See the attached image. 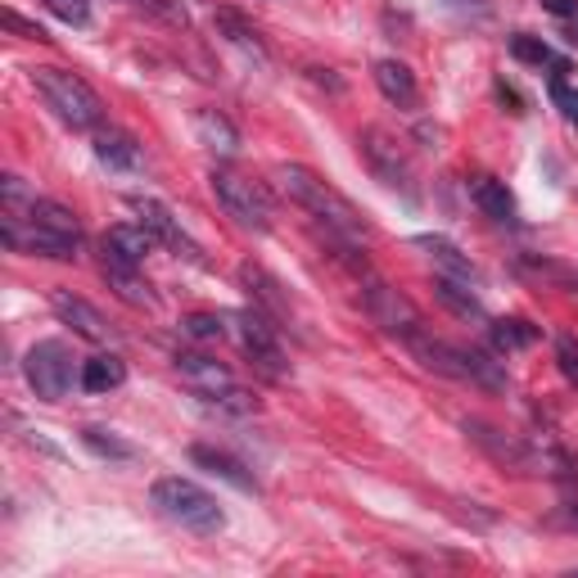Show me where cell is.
<instances>
[{
  "label": "cell",
  "instance_id": "obj_5",
  "mask_svg": "<svg viewBox=\"0 0 578 578\" xmlns=\"http://www.w3.org/2000/svg\"><path fill=\"white\" fill-rule=\"evenodd\" d=\"M208 186H213L222 213H226L235 226L258 231V235L272 231V199H267V190H263L258 182L239 177V173H231V168H213V173H208Z\"/></svg>",
  "mask_w": 578,
  "mask_h": 578
},
{
  "label": "cell",
  "instance_id": "obj_35",
  "mask_svg": "<svg viewBox=\"0 0 578 578\" xmlns=\"http://www.w3.org/2000/svg\"><path fill=\"white\" fill-rule=\"evenodd\" d=\"M542 6H547L551 14H560V19H574V14H578V0H542Z\"/></svg>",
  "mask_w": 578,
  "mask_h": 578
},
{
  "label": "cell",
  "instance_id": "obj_8",
  "mask_svg": "<svg viewBox=\"0 0 578 578\" xmlns=\"http://www.w3.org/2000/svg\"><path fill=\"white\" fill-rule=\"evenodd\" d=\"M23 375H28V389H32L41 402H59V398L72 389V353H68L59 340H41V344L28 349Z\"/></svg>",
  "mask_w": 578,
  "mask_h": 578
},
{
  "label": "cell",
  "instance_id": "obj_17",
  "mask_svg": "<svg viewBox=\"0 0 578 578\" xmlns=\"http://www.w3.org/2000/svg\"><path fill=\"white\" fill-rule=\"evenodd\" d=\"M375 87H380V96L389 100V105H398V109H411L417 105V77H411V68L402 63V59H380L375 63Z\"/></svg>",
  "mask_w": 578,
  "mask_h": 578
},
{
  "label": "cell",
  "instance_id": "obj_16",
  "mask_svg": "<svg viewBox=\"0 0 578 578\" xmlns=\"http://www.w3.org/2000/svg\"><path fill=\"white\" fill-rule=\"evenodd\" d=\"M96 158L109 163V168H118V173H140L145 168V149L118 127H96Z\"/></svg>",
  "mask_w": 578,
  "mask_h": 578
},
{
  "label": "cell",
  "instance_id": "obj_9",
  "mask_svg": "<svg viewBox=\"0 0 578 578\" xmlns=\"http://www.w3.org/2000/svg\"><path fill=\"white\" fill-rule=\"evenodd\" d=\"M127 208L136 213V222L158 239V244H168L173 254H182V258H190L195 267H204V254H199V244L182 231V222H177V213L163 204V199H154V195H127Z\"/></svg>",
  "mask_w": 578,
  "mask_h": 578
},
{
  "label": "cell",
  "instance_id": "obj_27",
  "mask_svg": "<svg viewBox=\"0 0 578 578\" xmlns=\"http://www.w3.org/2000/svg\"><path fill=\"white\" fill-rule=\"evenodd\" d=\"M81 443H87L96 457H109V461H131L136 457V448L131 443H123L114 430H105V425H87L81 430Z\"/></svg>",
  "mask_w": 578,
  "mask_h": 578
},
{
  "label": "cell",
  "instance_id": "obj_30",
  "mask_svg": "<svg viewBox=\"0 0 578 578\" xmlns=\"http://www.w3.org/2000/svg\"><path fill=\"white\" fill-rule=\"evenodd\" d=\"M204 402L217 406V411H226V417H254V411H258V398L244 393L239 384H231V389H222V393H213V398H204Z\"/></svg>",
  "mask_w": 578,
  "mask_h": 578
},
{
  "label": "cell",
  "instance_id": "obj_31",
  "mask_svg": "<svg viewBox=\"0 0 578 578\" xmlns=\"http://www.w3.org/2000/svg\"><path fill=\"white\" fill-rule=\"evenodd\" d=\"M46 10L72 28H87L91 23V0H46Z\"/></svg>",
  "mask_w": 578,
  "mask_h": 578
},
{
  "label": "cell",
  "instance_id": "obj_24",
  "mask_svg": "<svg viewBox=\"0 0 578 578\" xmlns=\"http://www.w3.org/2000/svg\"><path fill=\"white\" fill-rule=\"evenodd\" d=\"M213 23H217V32L231 41V46H239L244 55H254V59H267V46H263V37H258V28L254 23H244L235 10H217L213 14Z\"/></svg>",
  "mask_w": 578,
  "mask_h": 578
},
{
  "label": "cell",
  "instance_id": "obj_36",
  "mask_svg": "<svg viewBox=\"0 0 578 578\" xmlns=\"http://www.w3.org/2000/svg\"><path fill=\"white\" fill-rule=\"evenodd\" d=\"M565 516H569L574 525H578V502H569V507H565Z\"/></svg>",
  "mask_w": 578,
  "mask_h": 578
},
{
  "label": "cell",
  "instance_id": "obj_21",
  "mask_svg": "<svg viewBox=\"0 0 578 578\" xmlns=\"http://www.w3.org/2000/svg\"><path fill=\"white\" fill-rule=\"evenodd\" d=\"M123 380H127V362L118 353H96L91 362H81V389L87 393L123 389Z\"/></svg>",
  "mask_w": 578,
  "mask_h": 578
},
{
  "label": "cell",
  "instance_id": "obj_6",
  "mask_svg": "<svg viewBox=\"0 0 578 578\" xmlns=\"http://www.w3.org/2000/svg\"><path fill=\"white\" fill-rule=\"evenodd\" d=\"M226 325H231L235 344L244 349V357H249L263 375H272V380H285V375H290L285 349H281V340H276V330H281V325H276L272 316H263L258 307H244V312H231Z\"/></svg>",
  "mask_w": 578,
  "mask_h": 578
},
{
  "label": "cell",
  "instance_id": "obj_34",
  "mask_svg": "<svg viewBox=\"0 0 578 578\" xmlns=\"http://www.w3.org/2000/svg\"><path fill=\"white\" fill-rule=\"evenodd\" d=\"M6 28H10V32H19V37H28V41H50V37H46V28H37V23L19 19L14 10H6Z\"/></svg>",
  "mask_w": 578,
  "mask_h": 578
},
{
  "label": "cell",
  "instance_id": "obj_7",
  "mask_svg": "<svg viewBox=\"0 0 578 578\" xmlns=\"http://www.w3.org/2000/svg\"><path fill=\"white\" fill-rule=\"evenodd\" d=\"M362 303H366L371 321H375L380 330H389L393 340L411 344L417 335H425V316L417 312V303H411L402 290L384 285L380 276H362Z\"/></svg>",
  "mask_w": 578,
  "mask_h": 578
},
{
  "label": "cell",
  "instance_id": "obj_22",
  "mask_svg": "<svg viewBox=\"0 0 578 578\" xmlns=\"http://www.w3.org/2000/svg\"><path fill=\"white\" fill-rule=\"evenodd\" d=\"M100 244H109L114 254H123L127 263H145L149 258V249H154V235L140 226V222H123V226H109V235L100 239Z\"/></svg>",
  "mask_w": 578,
  "mask_h": 578
},
{
  "label": "cell",
  "instance_id": "obj_12",
  "mask_svg": "<svg viewBox=\"0 0 578 578\" xmlns=\"http://www.w3.org/2000/svg\"><path fill=\"white\" fill-rule=\"evenodd\" d=\"M492 461H498V466H507V470H516V474H533V470H542L547 461L529 448V443H520L516 434H502V430H492V425H483V421H466L461 425Z\"/></svg>",
  "mask_w": 578,
  "mask_h": 578
},
{
  "label": "cell",
  "instance_id": "obj_4",
  "mask_svg": "<svg viewBox=\"0 0 578 578\" xmlns=\"http://www.w3.org/2000/svg\"><path fill=\"white\" fill-rule=\"evenodd\" d=\"M32 87L41 91V100L55 109V118L72 131H96L105 127V105L100 96L91 91V81L87 77H77L72 68H32Z\"/></svg>",
  "mask_w": 578,
  "mask_h": 578
},
{
  "label": "cell",
  "instance_id": "obj_18",
  "mask_svg": "<svg viewBox=\"0 0 578 578\" xmlns=\"http://www.w3.org/2000/svg\"><path fill=\"white\" fill-rule=\"evenodd\" d=\"M421 249H430V258L439 263V272L443 276H452V281H466V285H479V272H474V263L457 249L452 239H443V235H421Z\"/></svg>",
  "mask_w": 578,
  "mask_h": 578
},
{
  "label": "cell",
  "instance_id": "obj_1",
  "mask_svg": "<svg viewBox=\"0 0 578 578\" xmlns=\"http://www.w3.org/2000/svg\"><path fill=\"white\" fill-rule=\"evenodd\" d=\"M276 177V186H281V195L285 199H294L307 217H316L330 235H344V239H353V244H362L366 239V217L330 186L325 177H316L312 168H303V163H281V168L272 173Z\"/></svg>",
  "mask_w": 578,
  "mask_h": 578
},
{
  "label": "cell",
  "instance_id": "obj_2",
  "mask_svg": "<svg viewBox=\"0 0 578 578\" xmlns=\"http://www.w3.org/2000/svg\"><path fill=\"white\" fill-rule=\"evenodd\" d=\"M149 502H154V511H158L163 520H173V525L186 529V533L213 538V533L226 529V511L217 507L213 492L199 488L195 479H182V474H163V479H154Z\"/></svg>",
  "mask_w": 578,
  "mask_h": 578
},
{
  "label": "cell",
  "instance_id": "obj_25",
  "mask_svg": "<svg viewBox=\"0 0 578 578\" xmlns=\"http://www.w3.org/2000/svg\"><path fill=\"white\" fill-rule=\"evenodd\" d=\"M195 127H199V140L208 145V149H217L222 158H231L235 149H239V136H235V127L217 114V109H204L199 118H195Z\"/></svg>",
  "mask_w": 578,
  "mask_h": 578
},
{
  "label": "cell",
  "instance_id": "obj_3",
  "mask_svg": "<svg viewBox=\"0 0 578 578\" xmlns=\"http://www.w3.org/2000/svg\"><path fill=\"white\" fill-rule=\"evenodd\" d=\"M406 349L417 353V362L434 375H448V380H461V384H474V389H488V393L511 389V375L502 371V362H492L488 353H474V349H461V344H443V340L430 335V330L411 340Z\"/></svg>",
  "mask_w": 578,
  "mask_h": 578
},
{
  "label": "cell",
  "instance_id": "obj_33",
  "mask_svg": "<svg viewBox=\"0 0 578 578\" xmlns=\"http://www.w3.org/2000/svg\"><path fill=\"white\" fill-rule=\"evenodd\" d=\"M556 366H560V375L578 389V340H574V335H560V340H556Z\"/></svg>",
  "mask_w": 578,
  "mask_h": 578
},
{
  "label": "cell",
  "instance_id": "obj_26",
  "mask_svg": "<svg viewBox=\"0 0 578 578\" xmlns=\"http://www.w3.org/2000/svg\"><path fill=\"white\" fill-rule=\"evenodd\" d=\"M488 340H492V349H498V353H516V349H529L538 340V330L529 321H492Z\"/></svg>",
  "mask_w": 578,
  "mask_h": 578
},
{
  "label": "cell",
  "instance_id": "obj_15",
  "mask_svg": "<svg viewBox=\"0 0 578 578\" xmlns=\"http://www.w3.org/2000/svg\"><path fill=\"white\" fill-rule=\"evenodd\" d=\"M177 371L186 375V384H190L199 398H213V393H222V389L235 384V375H231L217 357H208V353H177Z\"/></svg>",
  "mask_w": 578,
  "mask_h": 578
},
{
  "label": "cell",
  "instance_id": "obj_32",
  "mask_svg": "<svg viewBox=\"0 0 578 578\" xmlns=\"http://www.w3.org/2000/svg\"><path fill=\"white\" fill-rule=\"evenodd\" d=\"M551 105L560 109V118H565L569 127H578V91L569 87V81H560V77L551 81Z\"/></svg>",
  "mask_w": 578,
  "mask_h": 578
},
{
  "label": "cell",
  "instance_id": "obj_29",
  "mask_svg": "<svg viewBox=\"0 0 578 578\" xmlns=\"http://www.w3.org/2000/svg\"><path fill=\"white\" fill-rule=\"evenodd\" d=\"M182 335H190L199 344H213V340L226 335V316H217V312H190V316H182Z\"/></svg>",
  "mask_w": 578,
  "mask_h": 578
},
{
  "label": "cell",
  "instance_id": "obj_28",
  "mask_svg": "<svg viewBox=\"0 0 578 578\" xmlns=\"http://www.w3.org/2000/svg\"><path fill=\"white\" fill-rule=\"evenodd\" d=\"M511 55H516V59H525V63H538V68H542V63H551L556 72H569V63H565V59H556V55H551V46H547V41H538V37H529V32H516V37H511Z\"/></svg>",
  "mask_w": 578,
  "mask_h": 578
},
{
  "label": "cell",
  "instance_id": "obj_19",
  "mask_svg": "<svg viewBox=\"0 0 578 578\" xmlns=\"http://www.w3.org/2000/svg\"><path fill=\"white\" fill-rule=\"evenodd\" d=\"M434 298H439V303H443L452 316H461V321H483V303H479L474 285H466V281L434 276Z\"/></svg>",
  "mask_w": 578,
  "mask_h": 578
},
{
  "label": "cell",
  "instance_id": "obj_23",
  "mask_svg": "<svg viewBox=\"0 0 578 578\" xmlns=\"http://www.w3.org/2000/svg\"><path fill=\"white\" fill-rule=\"evenodd\" d=\"M190 457H195V466H204V470H213L217 479H226V483H235V488H244V492H254L258 488V479L244 470L235 457H226V452H217V448H190Z\"/></svg>",
  "mask_w": 578,
  "mask_h": 578
},
{
  "label": "cell",
  "instance_id": "obj_10",
  "mask_svg": "<svg viewBox=\"0 0 578 578\" xmlns=\"http://www.w3.org/2000/svg\"><path fill=\"white\" fill-rule=\"evenodd\" d=\"M362 154H366L371 173H375L384 186L402 190L406 199H417V182H411V163H406V154L398 149V140H393L389 131L366 127V131H362Z\"/></svg>",
  "mask_w": 578,
  "mask_h": 578
},
{
  "label": "cell",
  "instance_id": "obj_13",
  "mask_svg": "<svg viewBox=\"0 0 578 578\" xmlns=\"http://www.w3.org/2000/svg\"><path fill=\"white\" fill-rule=\"evenodd\" d=\"M50 307H55V316L63 325H72V335H81V340H91V344H114L118 340V330L100 316V307H91L87 298L72 294V290H55Z\"/></svg>",
  "mask_w": 578,
  "mask_h": 578
},
{
  "label": "cell",
  "instance_id": "obj_20",
  "mask_svg": "<svg viewBox=\"0 0 578 578\" xmlns=\"http://www.w3.org/2000/svg\"><path fill=\"white\" fill-rule=\"evenodd\" d=\"M470 199H474L492 222H516V199H511L507 182H498V177H474V182H470Z\"/></svg>",
  "mask_w": 578,
  "mask_h": 578
},
{
  "label": "cell",
  "instance_id": "obj_14",
  "mask_svg": "<svg viewBox=\"0 0 578 578\" xmlns=\"http://www.w3.org/2000/svg\"><path fill=\"white\" fill-rule=\"evenodd\" d=\"M239 285L249 290V298H254V307L263 312V316H272L276 325H294V307H290V294L281 290V281H272L258 263H239Z\"/></svg>",
  "mask_w": 578,
  "mask_h": 578
},
{
  "label": "cell",
  "instance_id": "obj_11",
  "mask_svg": "<svg viewBox=\"0 0 578 578\" xmlns=\"http://www.w3.org/2000/svg\"><path fill=\"white\" fill-rule=\"evenodd\" d=\"M100 276H105V285H109L127 307H145V312L158 307V294H154V285L145 281L140 263H127L123 254L109 249V244H100Z\"/></svg>",
  "mask_w": 578,
  "mask_h": 578
}]
</instances>
